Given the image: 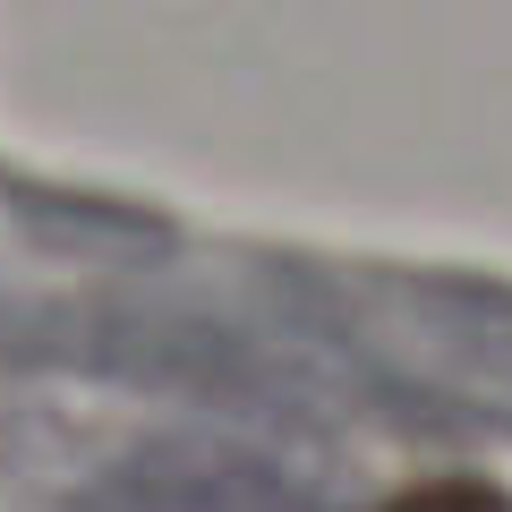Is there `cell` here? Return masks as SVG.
I'll use <instances>...</instances> for the list:
<instances>
[{"label": "cell", "mask_w": 512, "mask_h": 512, "mask_svg": "<svg viewBox=\"0 0 512 512\" xmlns=\"http://www.w3.org/2000/svg\"><path fill=\"white\" fill-rule=\"evenodd\" d=\"M384 512H512V495L487 487V478H419V487L393 495Z\"/></svg>", "instance_id": "obj_1"}]
</instances>
